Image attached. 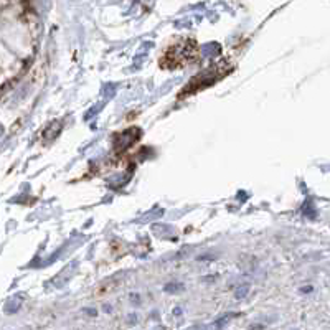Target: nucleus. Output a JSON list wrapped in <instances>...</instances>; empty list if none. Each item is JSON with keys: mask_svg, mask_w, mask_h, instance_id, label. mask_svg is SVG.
I'll list each match as a JSON object with an SVG mask.
<instances>
[{"mask_svg": "<svg viewBox=\"0 0 330 330\" xmlns=\"http://www.w3.org/2000/svg\"><path fill=\"white\" fill-rule=\"evenodd\" d=\"M198 58V43L193 38H177L162 51L159 66L162 70H182Z\"/></svg>", "mask_w": 330, "mask_h": 330, "instance_id": "obj_1", "label": "nucleus"}]
</instances>
